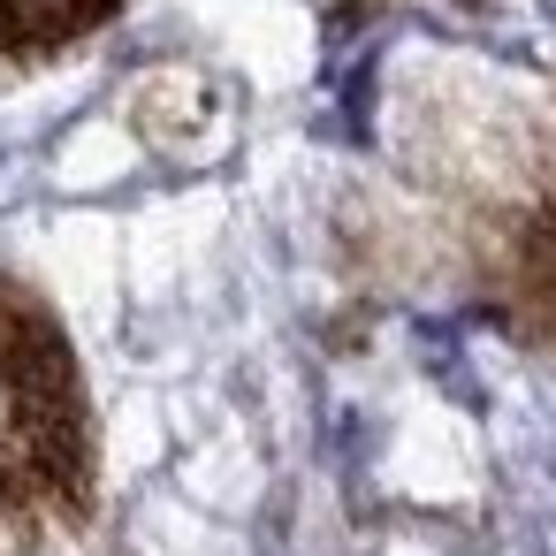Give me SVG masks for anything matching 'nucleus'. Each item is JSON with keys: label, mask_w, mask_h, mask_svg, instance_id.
Wrapping results in <instances>:
<instances>
[{"label": "nucleus", "mask_w": 556, "mask_h": 556, "mask_svg": "<svg viewBox=\"0 0 556 556\" xmlns=\"http://www.w3.org/2000/svg\"><path fill=\"white\" fill-rule=\"evenodd\" d=\"M85 495V404L77 366L47 305L0 282V518Z\"/></svg>", "instance_id": "obj_1"}, {"label": "nucleus", "mask_w": 556, "mask_h": 556, "mask_svg": "<svg viewBox=\"0 0 556 556\" xmlns=\"http://www.w3.org/2000/svg\"><path fill=\"white\" fill-rule=\"evenodd\" d=\"M123 0H0V62L16 54H47L62 39H85L92 24H108Z\"/></svg>", "instance_id": "obj_2"}, {"label": "nucleus", "mask_w": 556, "mask_h": 556, "mask_svg": "<svg viewBox=\"0 0 556 556\" xmlns=\"http://www.w3.org/2000/svg\"><path fill=\"white\" fill-rule=\"evenodd\" d=\"M510 282H518V305L541 320V336H556V199L510 237Z\"/></svg>", "instance_id": "obj_3"}]
</instances>
